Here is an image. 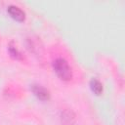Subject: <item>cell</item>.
Here are the masks:
<instances>
[{
	"label": "cell",
	"mask_w": 125,
	"mask_h": 125,
	"mask_svg": "<svg viewBox=\"0 0 125 125\" xmlns=\"http://www.w3.org/2000/svg\"><path fill=\"white\" fill-rule=\"evenodd\" d=\"M53 67L60 79L63 81H67L71 79V76H72L71 68L64 59H62V58L56 59L53 62Z\"/></svg>",
	"instance_id": "6da1fadb"
},
{
	"label": "cell",
	"mask_w": 125,
	"mask_h": 125,
	"mask_svg": "<svg viewBox=\"0 0 125 125\" xmlns=\"http://www.w3.org/2000/svg\"><path fill=\"white\" fill-rule=\"evenodd\" d=\"M9 53H10V55H11L13 58H15L16 60H21V59H22V56H21V52H20L15 46H12V45L9 46Z\"/></svg>",
	"instance_id": "8992f818"
},
{
	"label": "cell",
	"mask_w": 125,
	"mask_h": 125,
	"mask_svg": "<svg viewBox=\"0 0 125 125\" xmlns=\"http://www.w3.org/2000/svg\"><path fill=\"white\" fill-rule=\"evenodd\" d=\"M90 87H91V90L93 91V93H95L96 95H101L103 92V85L96 78H93L90 81Z\"/></svg>",
	"instance_id": "277c9868"
},
{
	"label": "cell",
	"mask_w": 125,
	"mask_h": 125,
	"mask_svg": "<svg viewBox=\"0 0 125 125\" xmlns=\"http://www.w3.org/2000/svg\"><path fill=\"white\" fill-rule=\"evenodd\" d=\"M30 89H31V91L33 92V94H34L39 100H41V101H47V100H49V98H50V93H49V91H48L46 88H44L43 86L37 85V84H33V85L30 87Z\"/></svg>",
	"instance_id": "7a4b0ae2"
},
{
	"label": "cell",
	"mask_w": 125,
	"mask_h": 125,
	"mask_svg": "<svg viewBox=\"0 0 125 125\" xmlns=\"http://www.w3.org/2000/svg\"><path fill=\"white\" fill-rule=\"evenodd\" d=\"M7 11H8V13H9V15H10L13 19H15L16 21H24V19H25V14H24V12H23L21 8L15 6V5H10V6L8 7Z\"/></svg>",
	"instance_id": "3957f363"
},
{
	"label": "cell",
	"mask_w": 125,
	"mask_h": 125,
	"mask_svg": "<svg viewBox=\"0 0 125 125\" xmlns=\"http://www.w3.org/2000/svg\"><path fill=\"white\" fill-rule=\"evenodd\" d=\"M62 121L64 125H73L74 124V116L69 111H63L62 113Z\"/></svg>",
	"instance_id": "5b68a950"
}]
</instances>
